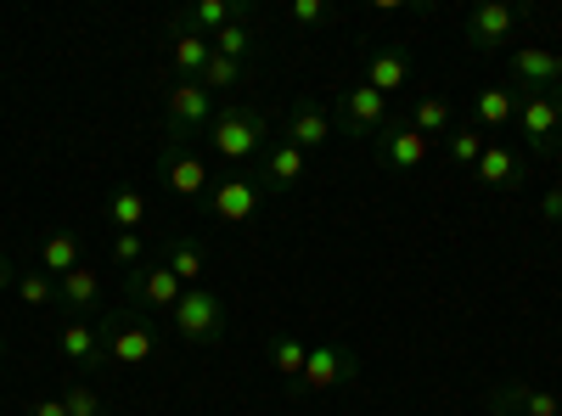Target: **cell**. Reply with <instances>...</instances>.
Returning a JSON list of instances; mask_svg holds the SVG:
<instances>
[{
    "instance_id": "4dcf8cb0",
    "label": "cell",
    "mask_w": 562,
    "mask_h": 416,
    "mask_svg": "<svg viewBox=\"0 0 562 416\" xmlns=\"http://www.w3.org/2000/svg\"><path fill=\"white\" fill-rule=\"evenodd\" d=\"M18 299H23L29 310L57 304V276H45V270H23V276H18Z\"/></svg>"
},
{
    "instance_id": "ac0fdd59",
    "label": "cell",
    "mask_w": 562,
    "mask_h": 416,
    "mask_svg": "<svg viewBox=\"0 0 562 416\" xmlns=\"http://www.w3.org/2000/svg\"><path fill=\"white\" fill-rule=\"evenodd\" d=\"M473 175L484 180L490 192H524V175H529V169H524V158H518V153H506L501 142H490Z\"/></svg>"
},
{
    "instance_id": "9c48e42d",
    "label": "cell",
    "mask_w": 562,
    "mask_h": 416,
    "mask_svg": "<svg viewBox=\"0 0 562 416\" xmlns=\"http://www.w3.org/2000/svg\"><path fill=\"white\" fill-rule=\"evenodd\" d=\"M203 203H209V214L220 225H248L265 209V187H259V175H225V180H214V187H209Z\"/></svg>"
},
{
    "instance_id": "7402d4cb",
    "label": "cell",
    "mask_w": 562,
    "mask_h": 416,
    "mask_svg": "<svg viewBox=\"0 0 562 416\" xmlns=\"http://www.w3.org/2000/svg\"><path fill=\"white\" fill-rule=\"evenodd\" d=\"M169 57H175V74H180V79H198V74L209 68V57H214V40H209V34H192V29H175Z\"/></svg>"
},
{
    "instance_id": "7a4b0ae2",
    "label": "cell",
    "mask_w": 562,
    "mask_h": 416,
    "mask_svg": "<svg viewBox=\"0 0 562 416\" xmlns=\"http://www.w3.org/2000/svg\"><path fill=\"white\" fill-rule=\"evenodd\" d=\"M169 327H175L180 344H192V349L220 344L225 327H231V304H225V293H214V288H186L180 304H175V315H169Z\"/></svg>"
},
{
    "instance_id": "484cf974",
    "label": "cell",
    "mask_w": 562,
    "mask_h": 416,
    "mask_svg": "<svg viewBox=\"0 0 562 416\" xmlns=\"http://www.w3.org/2000/svg\"><path fill=\"white\" fill-rule=\"evenodd\" d=\"M79 265H85V248H79L74 231H52V237L40 243V270H45V276H68V270H79Z\"/></svg>"
},
{
    "instance_id": "5bb4252c",
    "label": "cell",
    "mask_w": 562,
    "mask_h": 416,
    "mask_svg": "<svg viewBox=\"0 0 562 416\" xmlns=\"http://www.w3.org/2000/svg\"><path fill=\"white\" fill-rule=\"evenodd\" d=\"M254 18V7L248 0H192V7H180L175 12V29H192V34H220V29H231V23H248Z\"/></svg>"
},
{
    "instance_id": "cb8c5ba5",
    "label": "cell",
    "mask_w": 562,
    "mask_h": 416,
    "mask_svg": "<svg viewBox=\"0 0 562 416\" xmlns=\"http://www.w3.org/2000/svg\"><path fill=\"white\" fill-rule=\"evenodd\" d=\"M164 265L180 276V288H203V276H209L203 248H198L192 237H169V243H164Z\"/></svg>"
},
{
    "instance_id": "e575fe53",
    "label": "cell",
    "mask_w": 562,
    "mask_h": 416,
    "mask_svg": "<svg viewBox=\"0 0 562 416\" xmlns=\"http://www.w3.org/2000/svg\"><path fill=\"white\" fill-rule=\"evenodd\" d=\"M288 12H293V23H299V29H321L326 18H333V7H326V0H293Z\"/></svg>"
},
{
    "instance_id": "74e56055",
    "label": "cell",
    "mask_w": 562,
    "mask_h": 416,
    "mask_svg": "<svg viewBox=\"0 0 562 416\" xmlns=\"http://www.w3.org/2000/svg\"><path fill=\"white\" fill-rule=\"evenodd\" d=\"M7 288H12V265H7V259H0V293H7Z\"/></svg>"
},
{
    "instance_id": "f546056e",
    "label": "cell",
    "mask_w": 562,
    "mask_h": 416,
    "mask_svg": "<svg viewBox=\"0 0 562 416\" xmlns=\"http://www.w3.org/2000/svg\"><path fill=\"white\" fill-rule=\"evenodd\" d=\"M214 57H231V63L248 68V57H254V29H248V23L220 29V34H214Z\"/></svg>"
},
{
    "instance_id": "9a60e30c",
    "label": "cell",
    "mask_w": 562,
    "mask_h": 416,
    "mask_svg": "<svg viewBox=\"0 0 562 416\" xmlns=\"http://www.w3.org/2000/svg\"><path fill=\"white\" fill-rule=\"evenodd\" d=\"M164 180H169L175 198H209V187H214L209 164L186 147V142H169V147H164Z\"/></svg>"
},
{
    "instance_id": "44dd1931",
    "label": "cell",
    "mask_w": 562,
    "mask_h": 416,
    "mask_svg": "<svg viewBox=\"0 0 562 416\" xmlns=\"http://www.w3.org/2000/svg\"><path fill=\"white\" fill-rule=\"evenodd\" d=\"M366 85L378 90V97H394V90L411 85V57L400 52V45H389V52H371L366 57Z\"/></svg>"
},
{
    "instance_id": "5b68a950",
    "label": "cell",
    "mask_w": 562,
    "mask_h": 416,
    "mask_svg": "<svg viewBox=\"0 0 562 416\" xmlns=\"http://www.w3.org/2000/svg\"><path fill=\"white\" fill-rule=\"evenodd\" d=\"M124 293H130V304L135 310H147V315H175V304H180V276L164 265V259H140L130 276H124Z\"/></svg>"
},
{
    "instance_id": "d6a6232c",
    "label": "cell",
    "mask_w": 562,
    "mask_h": 416,
    "mask_svg": "<svg viewBox=\"0 0 562 416\" xmlns=\"http://www.w3.org/2000/svg\"><path fill=\"white\" fill-rule=\"evenodd\" d=\"M63 405H68V416H108V400L90 389V383H74V389L63 394Z\"/></svg>"
},
{
    "instance_id": "d4e9b609",
    "label": "cell",
    "mask_w": 562,
    "mask_h": 416,
    "mask_svg": "<svg viewBox=\"0 0 562 416\" xmlns=\"http://www.w3.org/2000/svg\"><path fill=\"white\" fill-rule=\"evenodd\" d=\"M411 124L428 135V142H434V135H450V130H456V108H450V97H439V90H422L416 108H411Z\"/></svg>"
},
{
    "instance_id": "1f68e13d",
    "label": "cell",
    "mask_w": 562,
    "mask_h": 416,
    "mask_svg": "<svg viewBox=\"0 0 562 416\" xmlns=\"http://www.w3.org/2000/svg\"><path fill=\"white\" fill-rule=\"evenodd\" d=\"M198 79H203V90H231V85H243V79H248V68H243V63H231V57H209V68H203Z\"/></svg>"
},
{
    "instance_id": "f35d334b",
    "label": "cell",
    "mask_w": 562,
    "mask_h": 416,
    "mask_svg": "<svg viewBox=\"0 0 562 416\" xmlns=\"http://www.w3.org/2000/svg\"><path fill=\"white\" fill-rule=\"evenodd\" d=\"M484 411H490V416H512V411H501V405H484Z\"/></svg>"
},
{
    "instance_id": "4316f807",
    "label": "cell",
    "mask_w": 562,
    "mask_h": 416,
    "mask_svg": "<svg viewBox=\"0 0 562 416\" xmlns=\"http://www.w3.org/2000/svg\"><path fill=\"white\" fill-rule=\"evenodd\" d=\"M147 214H153V203H147L140 187H113V198H108V225L113 231H140Z\"/></svg>"
},
{
    "instance_id": "d590c367",
    "label": "cell",
    "mask_w": 562,
    "mask_h": 416,
    "mask_svg": "<svg viewBox=\"0 0 562 416\" xmlns=\"http://www.w3.org/2000/svg\"><path fill=\"white\" fill-rule=\"evenodd\" d=\"M540 220H546V225H562V187H557V180H551L546 198H540Z\"/></svg>"
},
{
    "instance_id": "8d00e7d4",
    "label": "cell",
    "mask_w": 562,
    "mask_h": 416,
    "mask_svg": "<svg viewBox=\"0 0 562 416\" xmlns=\"http://www.w3.org/2000/svg\"><path fill=\"white\" fill-rule=\"evenodd\" d=\"M29 416H68L63 400H29Z\"/></svg>"
},
{
    "instance_id": "30bf717a",
    "label": "cell",
    "mask_w": 562,
    "mask_h": 416,
    "mask_svg": "<svg viewBox=\"0 0 562 416\" xmlns=\"http://www.w3.org/2000/svg\"><path fill=\"white\" fill-rule=\"evenodd\" d=\"M371 147H378V164L394 169V175H416L422 164H428V153H434V142H428V135H422L411 119H389L383 135H378Z\"/></svg>"
},
{
    "instance_id": "8992f818",
    "label": "cell",
    "mask_w": 562,
    "mask_h": 416,
    "mask_svg": "<svg viewBox=\"0 0 562 416\" xmlns=\"http://www.w3.org/2000/svg\"><path fill=\"white\" fill-rule=\"evenodd\" d=\"M389 119H394V113H389V97H378L366 79L338 90V130L355 135V142H378Z\"/></svg>"
},
{
    "instance_id": "6da1fadb",
    "label": "cell",
    "mask_w": 562,
    "mask_h": 416,
    "mask_svg": "<svg viewBox=\"0 0 562 416\" xmlns=\"http://www.w3.org/2000/svg\"><path fill=\"white\" fill-rule=\"evenodd\" d=\"M209 147H214V158L231 164V175H243V164L265 158L270 124H265V113H259L254 102H231V108H220L214 124H209Z\"/></svg>"
},
{
    "instance_id": "8fae6325",
    "label": "cell",
    "mask_w": 562,
    "mask_h": 416,
    "mask_svg": "<svg viewBox=\"0 0 562 416\" xmlns=\"http://www.w3.org/2000/svg\"><path fill=\"white\" fill-rule=\"evenodd\" d=\"M518 23H524V7H506V0H484V7L467 12V45H473V52H501Z\"/></svg>"
},
{
    "instance_id": "f1b7e54d",
    "label": "cell",
    "mask_w": 562,
    "mask_h": 416,
    "mask_svg": "<svg viewBox=\"0 0 562 416\" xmlns=\"http://www.w3.org/2000/svg\"><path fill=\"white\" fill-rule=\"evenodd\" d=\"M270 366H276V372L281 378H288V383H299L304 378V360H310V344L304 338H293V333H281V338H270Z\"/></svg>"
},
{
    "instance_id": "7c38bea8",
    "label": "cell",
    "mask_w": 562,
    "mask_h": 416,
    "mask_svg": "<svg viewBox=\"0 0 562 416\" xmlns=\"http://www.w3.org/2000/svg\"><path fill=\"white\" fill-rule=\"evenodd\" d=\"M333 135H338V119L326 113L321 102H293L288 124H281V142L299 147L304 158H310V153H326V142H333Z\"/></svg>"
},
{
    "instance_id": "d6986e66",
    "label": "cell",
    "mask_w": 562,
    "mask_h": 416,
    "mask_svg": "<svg viewBox=\"0 0 562 416\" xmlns=\"http://www.w3.org/2000/svg\"><path fill=\"white\" fill-rule=\"evenodd\" d=\"M304 175H310V158H304L299 147H288V142L265 147V175H259V187H270V192H293Z\"/></svg>"
},
{
    "instance_id": "2e32d148",
    "label": "cell",
    "mask_w": 562,
    "mask_h": 416,
    "mask_svg": "<svg viewBox=\"0 0 562 416\" xmlns=\"http://www.w3.org/2000/svg\"><path fill=\"white\" fill-rule=\"evenodd\" d=\"M57 304L68 310V321H97L102 315V270L79 265V270L57 276Z\"/></svg>"
},
{
    "instance_id": "4fadbf2b",
    "label": "cell",
    "mask_w": 562,
    "mask_h": 416,
    "mask_svg": "<svg viewBox=\"0 0 562 416\" xmlns=\"http://www.w3.org/2000/svg\"><path fill=\"white\" fill-rule=\"evenodd\" d=\"M512 90H562V52L518 45L512 52Z\"/></svg>"
},
{
    "instance_id": "ffe728a7",
    "label": "cell",
    "mask_w": 562,
    "mask_h": 416,
    "mask_svg": "<svg viewBox=\"0 0 562 416\" xmlns=\"http://www.w3.org/2000/svg\"><path fill=\"white\" fill-rule=\"evenodd\" d=\"M484 405H501L512 416H562V400L546 394V389H529V383H506V389H490Z\"/></svg>"
},
{
    "instance_id": "52a82bcc",
    "label": "cell",
    "mask_w": 562,
    "mask_h": 416,
    "mask_svg": "<svg viewBox=\"0 0 562 416\" xmlns=\"http://www.w3.org/2000/svg\"><path fill=\"white\" fill-rule=\"evenodd\" d=\"M102 333H108V360L113 366H147L158 360V327L140 315H102Z\"/></svg>"
},
{
    "instance_id": "ab89813d",
    "label": "cell",
    "mask_w": 562,
    "mask_h": 416,
    "mask_svg": "<svg viewBox=\"0 0 562 416\" xmlns=\"http://www.w3.org/2000/svg\"><path fill=\"white\" fill-rule=\"evenodd\" d=\"M557 187H562V158H557Z\"/></svg>"
},
{
    "instance_id": "e0dca14e",
    "label": "cell",
    "mask_w": 562,
    "mask_h": 416,
    "mask_svg": "<svg viewBox=\"0 0 562 416\" xmlns=\"http://www.w3.org/2000/svg\"><path fill=\"white\" fill-rule=\"evenodd\" d=\"M57 349H63L68 366H79V372L102 366V360H108V333H102V321H63Z\"/></svg>"
},
{
    "instance_id": "83f0119b",
    "label": "cell",
    "mask_w": 562,
    "mask_h": 416,
    "mask_svg": "<svg viewBox=\"0 0 562 416\" xmlns=\"http://www.w3.org/2000/svg\"><path fill=\"white\" fill-rule=\"evenodd\" d=\"M484 147H490V135H484L479 124H461V130H450V135H445V153H450V164H456V169H479Z\"/></svg>"
},
{
    "instance_id": "ba28073f",
    "label": "cell",
    "mask_w": 562,
    "mask_h": 416,
    "mask_svg": "<svg viewBox=\"0 0 562 416\" xmlns=\"http://www.w3.org/2000/svg\"><path fill=\"white\" fill-rule=\"evenodd\" d=\"M355 378H360V360H355L349 344H310V360H304L299 389H304V394H333V389H344V383H355Z\"/></svg>"
},
{
    "instance_id": "277c9868",
    "label": "cell",
    "mask_w": 562,
    "mask_h": 416,
    "mask_svg": "<svg viewBox=\"0 0 562 416\" xmlns=\"http://www.w3.org/2000/svg\"><path fill=\"white\" fill-rule=\"evenodd\" d=\"M214 113H220L214 90H203V79H175L164 90V124H169L175 142H180V135H209Z\"/></svg>"
},
{
    "instance_id": "3957f363",
    "label": "cell",
    "mask_w": 562,
    "mask_h": 416,
    "mask_svg": "<svg viewBox=\"0 0 562 416\" xmlns=\"http://www.w3.org/2000/svg\"><path fill=\"white\" fill-rule=\"evenodd\" d=\"M518 130L529 153L562 158V90H518Z\"/></svg>"
},
{
    "instance_id": "603a6c76",
    "label": "cell",
    "mask_w": 562,
    "mask_h": 416,
    "mask_svg": "<svg viewBox=\"0 0 562 416\" xmlns=\"http://www.w3.org/2000/svg\"><path fill=\"white\" fill-rule=\"evenodd\" d=\"M473 119H479V130L490 135V130H506L512 119H518V90H506V85H484L479 90V102H473Z\"/></svg>"
},
{
    "instance_id": "836d02e7",
    "label": "cell",
    "mask_w": 562,
    "mask_h": 416,
    "mask_svg": "<svg viewBox=\"0 0 562 416\" xmlns=\"http://www.w3.org/2000/svg\"><path fill=\"white\" fill-rule=\"evenodd\" d=\"M140 259H147V237H140V231H119V237H113V265L135 270Z\"/></svg>"
}]
</instances>
